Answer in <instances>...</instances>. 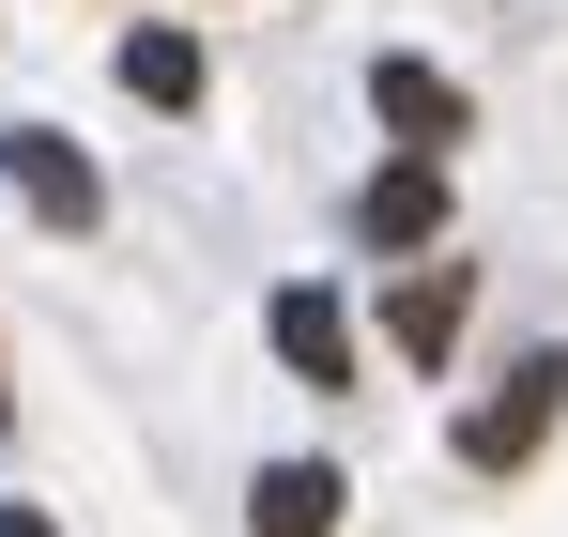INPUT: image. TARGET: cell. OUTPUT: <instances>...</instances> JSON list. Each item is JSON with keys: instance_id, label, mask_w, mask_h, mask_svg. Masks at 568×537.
<instances>
[{"instance_id": "cell-1", "label": "cell", "mask_w": 568, "mask_h": 537, "mask_svg": "<svg viewBox=\"0 0 568 537\" xmlns=\"http://www.w3.org/2000/svg\"><path fill=\"white\" fill-rule=\"evenodd\" d=\"M554 415H568V338H538V354H507V384L462 415V460L476 476H523V460L554 446Z\"/></svg>"}, {"instance_id": "cell-2", "label": "cell", "mask_w": 568, "mask_h": 537, "mask_svg": "<svg viewBox=\"0 0 568 537\" xmlns=\"http://www.w3.org/2000/svg\"><path fill=\"white\" fill-rule=\"evenodd\" d=\"M0 184H16L47 231H93V215H108V170L62 139V123H0Z\"/></svg>"}, {"instance_id": "cell-3", "label": "cell", "mask_w": 568, "mask_h": 537, "mask_svg": "<svg viewBox=\"0 0 568 537\" xmlns=\"http://www.w3.org/2000/svg\"><path fill=\"white\" fill-rule=\"evenodd\" d=\"M354 246L430 262V246H446V154H384V170L354 184Z\"/></svg>"}, {"instance_id": "cell-4", "label": "cell", "mask_w": 568, "mask_h": 537, "mask_svg": "<svg viewBox=\"0 0 568 537\" xmlns=\"http://www.w3.org/2000/svg\"><path fill=\"white\" fill-rule=\"evenodd\" d=\"M462 323H476V262H399V292H384V338H399V368H430V384H446Z\"/></svg>"}, {"instance_id": "cell-5", "label": "cell", "mask_w": 568, "mask_h": 537, "mask_svg": "<svg viewBox=\"0 0 568 537\" xmlns=\"http://www.w3.org/2000/svg\"><path fill=\"white\" fill-rule=\"evenodd\" d=\"M369 108H384V139H399V154H462V78H446V62L384 47V62H369Z\"/></svg>"}, {"instance_id": "cell-6", "label": "cell", "mask_w": 568, "mask_h": 537, "mask_svg": "<svg viewBox=\"0 0 568 537\" xmlns=\"http://www.w3.org/2000/svg\"><path fill=\"white\" fill-rule=\"evenodd\" d=\"M262 338H277V368H292V384H354V307H338L323 276H292L277 307H262Z\"/></svg>"}, {"instance_id": "cell-7", "label": "cell", "mask_w": 568, "mask_h": 537, "mask_svg": "<svg viewBox=\"0 0 568 537\" xmlns=\"http://www.w3.org/2000/svg\"><path fill=\"white\" fill-rule=\"evenodd\" d=\"M338 507H354L338 460H262L246 476V537H338Z\"/></svg>"}, {"instance_id": "cell-8", "label": "cell", "mask_w": 568, "mask_h": 537, "mask_svg": "<svg viewBox=\"0 0 568 537\" xmlns=\"http://www.w3.org/2000/svg\"><path fill=\"white\" fill-rule=\"evenodd\" d=\"M123 92H139V108H200V92H215V62H200L185 31H123Z\"/></svg>"}, {"instance_id": "cell-9", "label": "cell", "mask_w": 568, "mask_h": 537, "mask_svg": "<svg viewBox=\"0 0 568 537\" xmlns=\"http://www.w3.org/2000/svg\"><path fill=\"white\" fill-rule=\"evenodd\" d=\"M0 537H62V523H47V507H0Z\"/></svg>"}, {"instance_id": "cell-10", "label": "cell", "mask_w": 568, "mask_h": 537, "mask_svg": "<svg viewBox=\"0 0 568 537\" xmlns=\"http://www.w3.org/2000/svg\"><path fill=\"white\" fill-rule=\"evenodd\" d=\"M0 430H16V384H0Z\"/></svg>"}]
</instances>
